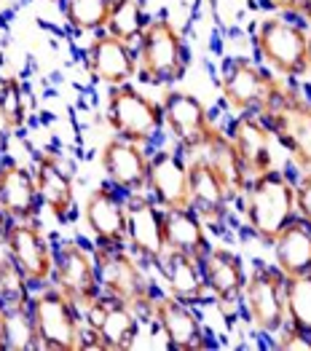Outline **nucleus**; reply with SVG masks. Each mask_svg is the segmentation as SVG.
Instances as JSON below:
<instances>
[{"label":"nucleus","mask_w":311,"mask_h":351,"mask_svg":"<svg viewBox=\"0 0 311 351\" xmlns=\"http://www.w3.org/2000/svg\"><path fill=\"white\" fill-rule=\"evenodd\" d=\"M284 276L279 268L255 263L247 274V285L242 293V303L247 308V317L257 332L277 335L287 324V300H284Z\"/></svg>","instance_id":"1a4fd4ad"},{"label":"nucleus","mask_w":311,"mask_h":351,"mask_svg":"<svg viewBox=\"0 0 311 351\" xmlns=\"http://www.w3.org/2000/svg\"><path fill=\"white\" fill-rule=\"evenodd\" d=\"M244 220L260 241L271 244L284 226L298 217L295 209V180L284 169H271L266 175L250 177L242 193Z\"/></svg>","instance_id":"f257e3e1"},{"label":"nucleus","mask_w":311,"mask_h":351,"mask_svg":"<svg viewBox=\"0 0 311 351\" xmlns=\"http://www.w3.org/2000/svg\"><path fill=\"white\" fill-rule=\"evenodd\" d=\"M309 73H311V29H309Z\"/></svg>","instance_id":"a19ab883"},{"label":"nucleus","mask_w":311,"mask_h":351,"mask_svg":"<svg viewBox=\"0 0 311 351\" xmlns=\"http://www.w3.org/2000/svg\"><path fill=\"white\" fill-rule=\"evenodd\" d=\"M253 43L260 64L277 78L292 81L309 73V27L287 14L266 16L255 25Z\"/></svg>","instance_id":"f03ea898"},{"label":"nucleus","mask_w":311,"mask_h":351,"mask_svg":"<svg viewBox=\"0 0 311 351\" xmlns=\"http://www.w3.org/2000/svg\"><path fill=\"white\" fill-rule=\"evenodd\" d=\"M81 314H84L86 330L100 341V349H132L140 335V314L132 306L105 293H100L91 303H86Z\"/></svg>","instance_id":"f8f14e48"},{"label":"nucleus","mask_w":311,"mask_h":351,"mask_svg":"<svg viewBox=\"0 0 311 351\" xmlns=\"http://www.w3.org/2000/svg\"><path fill=\"white\" fill-rule=\"evenodd\" d=\"M126 244L145 265H156L164 252V209L150 199V193L126 196Z\"/></svg>","instance_id":"4468645a"},{"label":"nucleus","mask_w":311,"mask_h":351,"mask_svg":"<svg viewBox=\"0 0 311 351\" xmlns=\"http://www.w3.org/2000/svg\"><path fill=\"white\" fill-rule=\"evenodd\" d=\"M201 271H204L207 290L220 306L242 303L247 271L236 252H231L226 247H209V252L201 258Z\"/></svg>","instance_id":"b1692460"},{"label":"nucleus","mask_w":311,"mask_h":351,"mask_svg":"<svg viewBox=\"0 0 311 351\" xmlns=\"http://www.w3.org/2000/svg\"><path fill=\"white\" fill-rule=\"evenodd\" d=\"M27 123V99H25V86L19 78L5 75L0 78V129L5 134L22 132Z\"/></svg>","instance_id":"2f4dec72"},{"label":"nucleus","mask_w":311,"mask_h":351,"mask_svg":"<svg viewBox=\"0 0 311 351\" xmlns=\"http://www.w3.org/2000/svg\"><path fill=\"white\" fill-rule=\"evenodd\" d=\"M89 234L102 247H126V193L105 182L94 188L84 202Z\"/></svg>","instance_id":"dca6fc26"},{"label":"nucleus","mask_w":311,"mask_h":351,"mask_svg":"<svg viewBox=\"0 0 311 351\" xmlns=\"http://www.w3.org/2000/svg\"><path fill=\"white\" fill-rule=\"evenodd\" d=\"M196 153L209 164V169L220 177V182L226 185L231 199H242V193H244V188L250 182V175H247V169H244L233 143L228 140L226 129L218 126Z\"/></svg>","instance_id":"a878e982"},{"label":"nucleus","mask_w":311,"mask_h":351,"mask_svg":"<svg viewBox=\"0 0 311 351\" xmlns=\"http://www.w3.org/2000/svg\"><path fill=\"white\" fill-rule=\"evenodd\" d=\"M279 78L247 57H231L220 70V94L236 113H260Z\"/></svg>","instance_id":"9d476101"},{"label":"nucleus","mask_w":311,"mask_h":351,"mask_svg":"<svg viewBox=\"0 0 311 351\" xmlns=\"http://www.w3.org/2000/svg\"><path fill=\"white\" fill-rule=\"evenodd\" d=\"M161 110H164V129L172 134L177 147L191 156L207 143V137L218 129L212 121L207 105L196 94L180 91V88H167L161 97Z\"/></svg>","instance_id":"9b49d317"},{"label":"nucleus","mask_w":311,"mask_h":351,"mask_svg":"<svg viewBox=\"0 0 311 351\" xmlns=\"http://www.w3.org/2000/svg\"><path fill=\"white\" fill-rule=\"evenodd\" d=\"M113 0H62L67 27L76 32H102L108 27Z\"/></svg>","instance_id":"7c9ffc66"},{"label":"nucleus","mask_w":311,"mask_h":351,"mask_svg":"<svg viewBox=\"0 0 311 351\" xmlns=\"http://www.w3.org/2000/svg\"><path fill=\"white\" fill-rule=\"evenodd\" d=\"M164 241L167 250L174 252H185L194 258H204L209 252V231L207 223L198 217L191 206H180V209H164Z\"/></svg>","instance_id":"bb28decb"},{"label":"nucleus","mask_w":311,"mask_h":351,"mask_svg":"<svg viewBox=\"0 0 311 351\" xmlns=\"http://www.w3.org/2000/svg\"><path fill=\"white\" fill-rule=\"evenodd\" d=\"M0 14H3V5H0Z\"/></svg>","instance_id":"c03bdc74"},{"label":"nucleus","mask_w":311,"mask_h":351,"mask_svg":"<svg viewBox=\"0 0 311 351\" xmlns=\"http://www.w3.org/2000/svg\"><path fill=\"white\" fill-rule=\"evenodd\" d=\"M0 351H5V338H3V303H0Z\"/></svg>","instance_id":"58836bf2"},{"label":"nucleus","mask_w":311,"mask_h":351,"mask_svg":"<svg viewBox=\"0 0 311 351\" xmlns=\"http://www.w3.org/2000/svg\"><path fill=\"white\" fill-rule=\"evenodd\" d=\"M3 303V338L8 351H35L41 349L38 330L30 308V295L14 298V300H0Z\"/></svg>","instance_id":"c85d7f7f"},{"label":"nucleus","mask_w":311,"mask_h":351,"mask_svg":"<svg viewBox=\"0 0 311 351\" xmlns=\"http://www.w3.org/2000/svg\"><path fill=\"white\" fill-rule=\"evenodd\" d=\"M284 300H287V324L311 335V271L287 276Z\"/></svg>","instance_id":"473e14b6"},{"label":"nucleus","mask_w":311,"mask_h":351,"mask_svg":"<svg viewBox=\"0 0 311 351\" xmlns=\"http://www.w3.org/2000/svg\"><path fill=\"white\" fill-rule=\"evenodd\" d=\"M86 67L89 73L105 84V86H121L140 75L137 64V49L132 43H124L113 35L102 32L86 46Z\"/></svg>","instance_id":"aec40b11"},{"label":"nucleus","mask_w":311,"mask_h":351,"mask_svg":"<svg viewBox=\"0 0 311 351\" xmlns=\"http://www.w3.org/2000/svg\"><path fill=\"white\" fill-rule=\"evenodd\" d=\"M3 150H5V132L0 129V161H3Z\"/></svg>","instance_id":"ea45409f"},{"label":"nucleus","mask_w":311,"mask_h":351,"mask_svg":"<svg viewBox=\"0 0 311 351\" xmlns=\"http://www.w3.org/2000/svg\"><path fill=\"white\" fill-rule=\"evenodd\" d=\"M274 261L284 276H298L311 271V226L306 220L295 217L290 226H284L279 236L271 241Z\"/></svg>","instance_id":"cd10ccee"},{"label":"nucleus","mask_w":311,"mask_h":351,"mask_svg":"<svg viewBox=\"0 0 311 351\" xmlns=\"http://www.w3.org/2000/svg\"><path fill=\"white\" fill-rule=\"evenodd\" d=\"M301 19H303L306 27L311 29V0H303V5H301Z\"/></svg>","instance_id":"4c0bfd02"},{"label":"nucleus","mask_w":311,"mask_h":351,"mask_svg":"<svg viewBox=\"0 0 311 351\" xmlns=\"http://www.w3.org/2000/svg\"><path fill=\"white\" fill-rule=\"evenodd\" d=\"M94 261H97V276H100V290L115 300L132 306L137 314L153 311L156 290L145 274V263L135 252H126L124 247H94Z\"/></svg>","instance_id":"39448f33"},{"label":"nucleus","mask_w":311,"mask_h":351,"mask_svg":"<svg viewBox=\"0 0 311 351\" xmlns=\"http://www.w3.org/2000/svg\"><path fill=\"white\" fill-rule=\"evenodd\" d=\"M148 193L161 209L191 206V185H188V156L177 147H161L150 156L148 172Z\"/></svg>","instance_id":"f3484780"},{"label":"nucleus","mask_w":311,"mask_h":351,"mask_svg":"<svg viewBox=\"0 0 311 351\" xmlns=\"http://www.w3.org/2000/svg\"><path fill=\"white\" fill-rule=\"evenodd\" d=\"M255 116L263 118L279 147L290 153L292 164H298L301 172L311 169V99L301 88L279 78L271 99Z\"/></svg>","instance_id":"7ed1b4c3"},{"label":"nucleus","mask_w":311,"mask_h":351,"mask_svg":"<svg viewBox=\"0 0 311 351\" xmlns=\"http://www.w3.org/2000/svg\"><path fill=\"white\" fill-rule=\"evenodd\" d=\"M148 22L150 19H148L140 0H113L105 32L118 38V40H124V43L137 46V40H140V35L148 27Z\"/></svg>","instance_id":"c756f323"},{"label":"nucleus","mask_w":311,"mask_h":351,"mask_svg":"<svg viewBox=\"0 0 311 351\" xmlns=\"http://www.w3.org/2000/svg\"><path fill=\"white\" fill-rule=\"evenodd\" d=\"M188 185H191V209L207 226L223 228L233 199L220 182V177L209 169V164L198 153L188 156Z\"/></svg>","instance_id":"4be33fe9"},{"label":"nucleus","mask_w":311,"mask_h":351,"mask_svg":"<svg viewBox=\"0 0 311 351\" xmlns=\"http://www.w3.org/2000/svg\"><path fill=\"white\" fill-rule=\"evenodd\" d=\"M295 209L298 217L311 226V169L301 172V177L295 180Z\"/></svg>","instance_id":"72a5a7b5"},{"label":"nucleus","mask_w":311,"mask_h":351,"mask_svg":"<svg viewBox=\"0 0 311 351\" xmlns=\"http://www.w3.org/2000/svg\"><path fill=\"white\" fill-rule=\"evenodd\" d=\"M30 308L43 351H78L84 349L86 324L81 306L67 298L51 282L30 295Z\"/></svg>","instance_id":"20e7f679"},{"label":"nucleus","mask_w":311,"mask_h":351,"mask_svg":"<svg viewBox=\"0 0 311 351\" xmlns=\"http://www.w3.org/2000/svg\"><path fill=\"white\" fill-rule=\"evenodd\" d=\"M0 206L11 220H25V223L38 220V212L43 204L32 167H25L11 158L0 161Z\"/></svg>","instance_id":"5701e85b"},{"label":"nucleus","mask_w":311,"mask_h":351,"mask_svg":"<svg viewBox=\"0 0 311 351\" xmlns=\"http://www.w3.org/2000/svg\"><path fill=\"white\" fill-rule=\"evenodd\" d=\"M5 261H8V255H5V258H0V276H3V265H5Z\"/></svg>","instance_id":"79ce46f5"},{"label":"nucleus","mask_w":311,"mask_h":351,"mask_svg":"<svg viewBox=\"0 0 311 351\" xmlns=\"http://www.w3.org/2000/svg\"><path fill=\"white\" fill-rule=\"evenodd\" d=\"M100 164L108 182L118 191L129 193H148V172H150V156L145 145H137L124 137H111L100 150Z\"/></svg>","instance_id":"a211bd4d"},{"label":"nucleus","mask_w":311,"mask_h":351,"mask_svg":"<svg viewBox=\"0 0 311 351\" xmlns=\"http://www.w3.org/2000/svg\"><path fill=\"white\" fill-rule=\"evenodd\" d=\"M277 346L284 351H311V335L284 324L282 330L277 332Z\"/></svg>","instance_id":"f704fd0d"},{"label":"nucleus","mask_w":311,"mask_h":351,"mask_svg":"<svg viewBox=\"0 0 311 351\" xmlns=\"http://www.w3.org/2000/svg\"><path fill=\"white\" fill-rule=\"evenodd\" d=\"M3 247L8 261L19 271L27 287H43L51 282L54 274V244L41 231L38 220H11L3 236Z\"/></svg>","instance_id":"6e6552de"},{"label":"nucleus","mask_w":311,"mask_h":351,"mask_svg":"<svg viewBox=\"0 0 311 351\" xmlns=\"http://www.w3.org/2000/svg\"><path fill=\"white\" fill-rule=\"evenodd\" d=\"M51 285L59 287L67 298H73L81 308L91 303L100 290V276H97V261L94 250L84 247L76 239H62L54 244V274Z\"/></svg>","instance_id":"ddd939ff"},{"label":"nucleus","mask_w":311,"mask_h":351,"mask_svg":"<svg viewBox=\"0 0 311 351\" xmlns=\"http://www.w3.org/2000/svg\"><path fill=\"white\" fill-rule=\"evenodd\" d=\"M228 140L233 143L244 169L250 177L266 175L271 169H279L277 164V137L263 123V118L255 113H239L228 123Z\"/></svg>","instance_id":"2eb2a0df"},{"label":"nucleus","mask_w":311,"mask_h":351,"mask_svg":"<svg viewBox=\"0 0 311 351\" xmlns=\"http://www.w3.org/2000/svg\"><path fill=\"white\" fill-rule=\"evenodd\" d=\"M49 3H62V0H49Z\"/></svg>","instance_id":"37998d69"},{"label":"nucleus","mask_w":311,"mask_h":351,"mask_svg":"<svg viewBox=\"0 0 311 351\" xmlns=\"http://www.w3.org/2000/svg\"><path fill=\"white\" fill-rule=\"evenodd\" d=\"M263 3L279 14H292V16H301V5H303V0H263Z\"/></svg>","instance_id":"c9c22d12"},{"label":"nucleus","mask_w":311,"mask_h":351,"mask_svg":"<svg viewBox=\"0 0 311 351\" xmlns=\"http://www.w3.org/2000/svg\"><path fill=\"white\" fill-rule=\"evenodd\" d=\"M105 116L115 137L132 140L137 145H150L164 132V110L161 102L148 97L140 88L121 84L108 88L105 97Z\"/></svg>","instance_id":"0eeeda50"},{"label":"nucleus","mask_w":311,"mask_h":351,"mask_svg":"<svg viewBox=\"0 0 311 351\" xmlns=\"http://www.w3.org/2000/svg\"><path fill=\"white\" fill-rule=\"evenodd\" d=\"M135 49H137L140 78L153 86H172L188 70L185 38L167 16L150 19Z\"/></svg>","instance_id":"423d86ee"},{"label":"nucleus","mask_w":311,"mask_h":351,"mask_svg":"<svg viewBox=\"0 0 311 351\" xmlns=\"http://www.w3.org/2000/svg\"><path fill=\"white\" fill-rule=\"evenodd\" d=\"M150 317L156 319L159 330L164 332L170 349L201 351L212 346L209 338H207L204 324L198 319V314L194 311V306L185 303V300H177V298H172V295L156 298Z\"/></svg>","instance_id":"6ab92c4d"},{"label":"nucleus","mask_w":311,"mask_h":351,"mask_svg":"<svg viewBox=\"0 0 311 351\" xmlns=\"http://www.w3.org/2000/svg\"><path fill=\"white\" fill-rule=\"evenodd\" d=\"M8 226H11V217H8L5 209L0 206V241H3V236H5V231H8Z\"/></svg>","instance_id":"e433bc0d"},{"label":"nucleus","mask_w":311,"mask_h":351,"mask_svg":"<svg viewBox=\"0 0 311 351\" xmlns=\"http://www.w3.org/2000/svg\"><path fill=\"white\" fill-rule=\"evenodd\" d=\"M35 185L41 193V204L46 206L59 223L70 220L76 209V180H73V164L67 167L57 153H38L32 164Z\"/></svg>","instance_id":"412c9836"},{"label":"nucleus","mask_w":311,"mask_h":351,"mask_svg":"<svg viewBox=\"0 0 311 351\" xmlns=\"http://www.w3.org/2000/svg\"><path fill=\"white\" fill-rule=\"evenodd\" d=\"M159 274L164 276V285L170 290L172 298L177 300H185L191 306L204 303L207 300V282H204V271H201V261L194 255H185V252H174L167 250L164 258L156 263Z\"/></svg>","instance_id":"393cba45"}]
</instances>
